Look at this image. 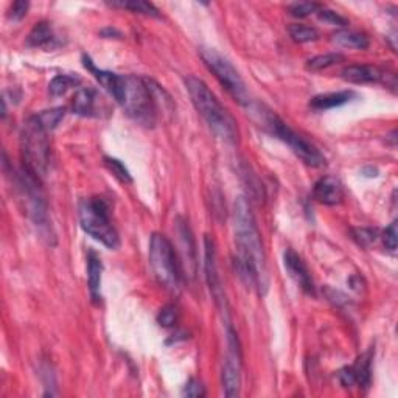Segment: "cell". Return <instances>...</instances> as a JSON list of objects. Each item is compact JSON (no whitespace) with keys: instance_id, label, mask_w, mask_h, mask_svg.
Masks as SVG:
<instances>
[{"instance_id":"obj_32","label":"cell","mask_w":398,"mask_h":398,"mask_svg":"<svg viewBox=\"0 0 398 398\" xmlns=\"http://www.w3.org/2000/svg\"><path fill=\"white\" fill-rule=\"evenodd\" d=\"M397 221H394L392 224H390L387 229L385 231V233H383V243H385V246L386 249L389 250H394L397 249V243H398V231H397Z\"/></svg>"},{"instance_id":"obj_9","label":"cell","mask_w":398,"mask_h":398,"mask_svg":"<svg viewBox=\"0 0 398 398\" xmlns=\"http://www.w3.org/2000/svg\"><path fill=\"white\" fill-rule=\"evenodd\" d=\"M201 58L204 64L207 65V69L219 81V84L232 95L235 101H238L241 106L248 109L252 106V100L249 97L245 81H243L240 73L227 58L219 55L218 51L213 49H201Z\"/></svg>"},{"instance_id":"obj_1","label":"cell","mask_w":398,"mask_h":398,"mask_svg":"<svg viewBox=\"0 0 398 398\" xmlns=\"http://www.w3.org/2000/svg\"><path fill=\"white\" fill-rule=\"evenodd\" d=\"M235 237H237V271L246 285L259 290L260 294H267L269 286V274L267 254L262 245L259 227L250 212L245 198H238L233 207Z\"/></svg>"},{"instance_id":"obj_27","label":"cell","mask_w":398,"mask_h":398,"mask_svg":"<svg viewBox=\"0 0 398 398\" xmlns=\"http://www.w3.org/2000/svg\"><path fill=\"white\" fill-rule=\"evenodd\" d=\"M105 165H106V168L109 169V172L113 173L120 182H123V184H131L132 182L129 169L124 167V164H122L119 159L105 158Z\"/></svg>"},{"instance_id":"obj_19","label":"cell","mask_w":398,"mask_h":398,"mask_svg":"<svg viewBox=\"0 0 398 398\" xmlns=\"http://www.w3.org/2000/svg\"><path fill=\"white\" fill-rule=\"evenodd\" d=\"M95 103H97V92L92 87H83L79 89L72 101V110L77 115H94Z\"/></svg>"},{"instance_id":"obj_26","label":"cell","mask_w":398,"mask_h":398,"mask_svg":"<svg viewBox=\"0 0 398 398\" xmlns=\"http://www.w3.org/2000/svg\"><path fill=\"white\" fill-rule=\"evenodd\" d=\"M288 33L294 42L304 44V42H312L319 38V32L313 27L308 25H300V24H293L288 27Z\"/></svg>"},{"instance_id":"obj_7","label":"cell","mask_w":398,"mask_h":398,"mask_svg":"<svg viewBox=\"0 0 398 398\" xmlns=\"http://www.w3.org/2000/svg\"><path fill=\"white\" fill-rule=\"evenodd\" d=\"M49 131L44 129L34 115L24 124L20 134V148L24 167L42 179L49 172L50 165V142Z\"/></svg>"},{"instance_id":"obj_15","label":"cell","mask_w":398,"mask_h":398,"mask_svg":"<svg viewBox=\"0 0 398 398\" xmlns=\"http://www.w3.org/2000/svg\"><path fill=\"white\" fill-rule=\"evenodd\" d=\"M313 198L323 205H338L344 199L342 182L333 176H326L314 184Z\"/></svg>"},{"instance_id":"obj_31","label":"cell","mask_w":398,"mask_h":398,"mask_svg":"<svg viewBox=\"0 0 398 398\" xmlns=\"http://www.w3.org/2000/svg\"><path fill=\"white\" fill-rule=\"evenodd\" d=\"M318 16L321 20L323 22H327V24H331V25H339V27H345L349 24L347 19H344L342 16H339L338 13L335 11H331V10H326V8H321L318 11Z\"/></svg>"},{"instance_id":"obj_18","label":"cell","mask_w":398,"mask_h":398,"mask_svg":"<svg viewBox=\"0 0 398 398\" xmlns=\"http://www.w3.org/2000/svg\"><path fill=\"white\" fill-rule=\"evenodd\" d=\"M101 272H103V263L100 257L91 250L87 255V282H89V291L94 302L101 300Z\"/></svg>"},{"instance_id":"obj_4","label":"cell","mask_w":398,"mask_h":398,"mask_svg":"<svg viewBox=\"0 0 398 398\" xmlns=\"http://www.w3.org/2000/svg\"><path fill=\"white\" fill-rule=\"evenodd\" d=\"M39 178L30 169L22 167L18 173H14V182H16V188L19 191V198L24 209L27 212L28 218L33 221V224L38 227L39 233L44 240H47L51 245V240H55L53 229H51V223L49 219V209L46 198L41 190Z\"/></svg>"},{"instance_id":"obj_25","label":"cell","mask_w":398,"mask_h":398,"mask_svg":"<svg viewBox=\"0 0 398 398\" xmlns=\"http://www.w3.org/2000/svg\"><path fill=\"white\" fill-rule=\"evenodd\" d=\"M345 60L344 55L341 53H326V55H319V56H314L307 63V69L312 70V72H319L323 69H328L331 65L342 63Z\"/></svg>"},{"instance_id":"obj_2","label":"cell","mask_w":398,"mask_h":398,"mask_svg":"<svg viewBox=\"0 0 398 398\" xmlns=\"http://www.w3.org/2000/svg\"><path fill=\"white\" fill-rule=\"evenodd\" d=\"M83 60L84 68L92 72L95 79L105 87L110 97L119 103L132 120L146 128H153L156 124L159 108L150 89L148 79L97 69L91 58L86 55Z\"/></svg>"},{"instance_id":"obj_24","label":"cell","mask_w":398,"mask_h":398,"mask_svg":"<svg viewBox=\"0 0 398 398\" xmlns=\"http://www.w3.org/2000/svg\"><path fill=\"white\" fill-rule=\"evenodd\" d=\"M81 83V79L78 77H72V75H58L53 79H51V83L49 86V91L50 94L53 95V97H61V95L68 94L72 87H75Z\"/></svg>"},{"instance_id":"obj_21","label":"cell","mask_w":398,"mask_h":398,"mask_svg":"<svg viewBox=\"0 0 398 398\" xmlns=\"http://www.w3.org/2000/svg\"><path fill=\"white\" fill-rule=\"evenodd\" d=\"M333 41L335 44L345 49H357V50H366L368 46H371V41L366 34L358 33V32H350V30H341L336 32L333 34Z\"/></svg>"},{"instance_id":"obj_17","label":"cell","mask_w":398,"mask_h":398,"mask_svg":"<svg viewBox=\"0 0 398 398\" xmlns=\"http://www.w3.org/2000/svg\"><path fill=\"white\" fill-rule=\"evenodd\" d=\"M357 94L353 91H341V92H330V94H321L316 95L309 101V106L316 110H327L339 108L349 103L352 98H355Z\"/></svg>"},{"instance_id":"obj_12","label":"cell","mask_w":398,"mask_h":398,"mask_svg":"<svg viewBox=\"0 0 398 398\" xmlns=\"http://www.w3.org/2000/svg\"><path fill=\"white\" fill-rule=\"evenodd\" d=\"M372 378V350H368L364 355H361L355 364L349 367H344L339 372V381L344 387L359 386V387H368Z\"/></svg>"},{"instance_id":"obj_3","label":"cell","mask_w":398,"mask_h":398,"mask_svg":"<svg viewBox=\"0 0 398 398\" xmlns=\"http://www.w3.org/2000/svg\"><path fill=\"white\" fill-rule=\"evenodd\" d=\"M187 91L193 101L196 110L201 114L209 128L227 143L238 142V127L233 117L227 113V109L221 105L218 98L209 89L203 79L196 77H188L186 79Z\"/></svg>"},{"instance_id":"obj_22","label":"cell","mask_w":398,"mask_h":398,"mask_svg":"<svg viewBox=\"0 0 398 398\" xmlns=\"http://www.w3.org/2000/svg\"><path fill=\"white\" fill-rule=\"evenodd\" d=\"M109 5L114 6V8L128 10L136 14H143V16H153V18L159 16L156 6L150 2H143V0H117V2H109Z\"/></svg>"},{"instance_id":"obj_30","label":"cell","mask_w":398,"mask_h":398,"mask_svg":"<svg viewBox=\"0 0 398 398\" xmlns=\"http://www.w3.org/2000/svg\"><path fill=\"white\" fill-rule=\"evenodd\" d=\"M178 322V309L174 305H167L165 308L160 309L159 314V323L162 327H173Z\"/></svg>"},{"instance_id":"obj_11","label":"cell","mask_w":398,"mask_h":398,"mask_svg":"<svg viewBox=\"0 0 398 398\" xmlns=\"http://www.w3.org/2000/svg\"><path fill=\"white\" fill-rule=\"evenodd\" d=\"M204 248H205V277H207V283L213 299H215L217 305L219 309H223V313H227V302L224 296V288L221 283V278L218 274V267H217V249L215 243L210 237H205L204 240Z\"/></svg>"},{"instance_id":"obj_8","label":"cell","mask_w":398,"mask_h":398,"mask_svg":"<svg viewBox=\"0 0 398 398\" xmlns=\"http://www.w3.org/2000/svg\"><path fill=\"white\" fill-rule=\"evenodd\" d=\"M259 115L262 117L260 122L263 123V127L267 128L272 136H276L278 140H282L283 143L288 145L290 150L296 154L304 164L309 167L326 165L323 154L316 148L313 143H309L307 139L299 136L297 132H294L288 124L280 120L274 113L267 110V113H259Z\"/></svg>"},{"instance_id":"obj_29","label":"cell","mask_w":398,"mask_h":398,"mask_svg":"<svg viewBox=\"0 0 398 398\" xmlns=\"http://www.w3.org/2000/svg\"><path fill=\"white\" fill-rule=\"evenodd\" d=\"M353 238L358 243L359 246H371L372 243L377 241L378 232L375 229H367V227H361V229H353Z\"/></svg>"},{"instance_id":"obj_14","label":"cell","mask_w":398,"mask_h":398,"mask_svg":"<svg viewBox=\"0 0 398 398\" xmlns=\"http://www.w3.org/2000/svg\"><path fill=\"white\" fill-rule=\"evenodd\" d=\"M178 235L181 240V267H182V274H186L187 277L193 278L196 276V249H195V241L193 235L186 221L179 219L178 223Z\"/></svg>"},{"instance_id":"obj_23","label":"cell","mask_w":398,"mask_h":398,"mask_svg":"<svg viewBox=\"0 0 398 398\" xmlns=\"http://www.w3.org/2000/svg\"><path fill=\"white\" fill-rule=\"evenodd\" d=\"M65 115V109L64 108H55V109H49V110H42V113L36 114L34 119L38 120V123L46 131H53L58 124L61 123V120L64 119Z\"/></svg>"},{"instance_id":"obj_33","label":"cell","mask_w":398,"mask_h":398,"mask_svg":"<svg viewBox=\"0 0 398 398\" xmlns=\"http://www.w3.org/2000/svg\"><path fill=\"white\" fill-rule=\"evenodd\" d=\"M28 6L30 4L24 2V0H19V2H14L10 8V19L13 22H19L25 18V14L28 11Z\"/></svg>"},{"instance_id":"obj_6","label":"cell","mask_w":398,"mask_h":398,"mask_svg":"<svg viewBox=\"0 0 398 398\" xmlns=\"http://www.w3.org/2000/svg\"><path fill=\"white\" fill-rule=\"evenodd\" d=\"M150 264L158 282L172 293H178L182 283V267L178 254L165 235L154 233L150 241Z\"/></svg>"},{"instance_id":"obj_5","label":"cell","mask_w":398,"mask_h":398,"mask_svg":"<svg viewBox=\"0 0 398 398\" xmlns=\"http://www.w3.org/2000/svg\"><path fill=\"white\" fill-rule=\"evenodd\" d=\"M79 223L86 233H89L108 249H117L120 246L119 233L110 223L106 199L98 196L83 199L79 203Z\"/></svg>"},{"instance_id":"obj_34","label":"cell","mask_w":398,"mask_h":398,"mask_svg":"<svg viewBox=\"0 0 398 398\" xmlns=\"http://www.w3.org/2000/svg\"><path fill=\"white\" fill-rule=\"evenodd\" d=\"M184 395L193 397V398L204 397L205 395V389H204V386L198 380H190L186 385V387H184Z\"/></svg>"},{"instance_id":"obj_10","label":"cell","mask_w":398,"mask_h":398,"mask_svg":"<svg viewBox=\"0 0 398 398\" xmlns=\"http://www.w3.org/2000/svg\"><path fill=\"white\" fill-rule=\"evenodd\" d=\"M227 350L224 357L223 364V385H224V394L226 397L233 398L240 394L241 387V367H243V358H241V347L240 339L235 333V330L227 322Z\"/></svg>"},{"instance_id":"obj_20","label":"cell","mask_w":398,"mask_h":398,"mask_svg":"<svg viewBox=\"0 0 398 398\" xmlns=\"http://www.w3.org/2000/svg\"><path fill=\"white\" fill-rule=\"evenodd\" d=\"M53 42H55V34L47 22H39V24H36L27 38V46L34 49L49 47Z\"/></svg>"},{"instance_id":"obj_28","label":"cell","mask_w":398,"mask_h":398,"mask_svg":"<svg viewBox=\"0 0 398 398\" xmlns=\"http://www.w3.org/2000/svg\"><path fill=\"white\" fill-rule=\"evenodd\" d=\"M321 10V5L319 4H314V2H297V4H293L290 5V14L294 18H307L309 14H314Z\"/></svg>"},{"instance_id":"obj_13","label":"cell","mask_w":398,"mask_h":398,"mask_svg":"<svg viewBox=\"0 0 398 398\" xmlns=\"http://www.w3.org/2000/svg\"><path fill=\"white\" fill-rule=\"evenodd\" d=\"M283 263L294 282H296L307 294H309V296H314L316 288L312 278V272L308 271L307 264L300 259V255L294 252L293 249H286L283 255Z\"/></svg>"},{"instance_id":"obj_16","label":"cell","mask_w":398,"mask_h":398,"mask_svg":"<svg viewBox=\"0 0 398 398\" xmlns=\"http://www.w3.org/2000/svg\"><path fill=\"white\" fill-rule=\"evenodd\" d=\"M342 78L349 83L355 84H367V83H378L385 78V72L375 68V65L366 64H355L349 65L342 70Z\"/></svg>"}]
</instances>
